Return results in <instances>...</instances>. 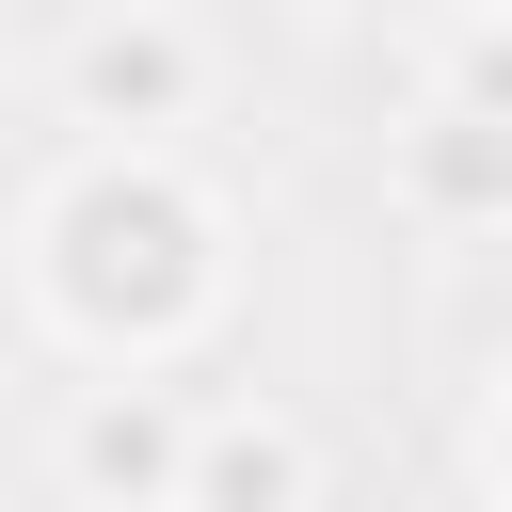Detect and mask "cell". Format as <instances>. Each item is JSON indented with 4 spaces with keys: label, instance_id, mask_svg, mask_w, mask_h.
Masks as SVG:
<instances>
[{
    "label": "cell",
    "instance_id": "cell-1",
    "mask_svg": "<svg viewBox=\"0 0 512 512\" xmlns=\"http://www.w3.org/2000/svg\"><path fill=\"white\" fill-rule=\"evenodd\" d=\"M32 304L96 352V368H160L224 320V208L160 160V144H96L64 160V192L32 208Z\"/></svg>",
    "mask_w": 512,
    "mask_h": 512
},
{
    "label": "cell",
    "instance_id": "cell-2",
    "mask_svg": "<svg viewBox=\"0 0 512 512\" xmlns=\"http://www.w3.org/2000/svg\"><path fill=\"white\" fill-rule=\"evenodd\" d=\"M192 80H208V48H192L176 16H80V32H64V112H80V128H112V144L176 128V112H192Z\"/></svg>",
    "mask_w": 512,
    "mask_h": 512
},
{
    "label": "cell",
    "instance_id": "cell-3",
    "mask_svg": "<svg viewBox=\"0 0 512 512\" xmlns=\"http://www.w3.org/2000/svg\"><path fill=\"white\" fill-rule=\"evenodd\" d=\"M64 480H80L96 512H176V480H192V400H176V384H96V400L64 416Z\"/></svg>",
    "mask_w": 512,
    "mask_h": 512
},
{
    "label": "cell",
    "instance_id": "cell-4",
    "mask_svg": "<svg viewBox=\"0 0 512 512\" xmlns=\"http://www.w3.org/2000/svg\"><path fill=\"white\" fill-rule=\"evenodd\" d=\"M400 208L416 224H448V240H480V224H512V112H480V96H416V128H400Z\"/></svg>",
    "mask_w": 512,
    "mask_h": 512
},
{
    "label": "cell",
    "instance_id": "cell-5",
    "mask_svg": "<svg viewBox=\"0 0 512 512\" xmlns=\"http://www.w3.org/2000/svg\"><path fill=\"white\" fill-rule=\"evenodd\" d=\"M304 480L320 464L288 416H192V480H176L192 512H304Z\"/></svg>",
    "mask_w": 512,
    "mask_h": 512
},
{
    "label": "cell",
    "instance_id": "cell-6",
    "mask_svg": "<svg viewBox=\"0 0 512 512\" xmlns=\"http://www.w3.org/2000/svg\"><path fill=\"white\" fill-rule=\"evenodd\" d=\"M448 96H480V112H512V32H496V16H480V32L448 48Z\"/></svg>",
    "mask_w": 512,
    "mask_h": 512
},
{
    "label": "cell",
    "instance_id": "cell-7",
    "mask_svg": "<svg viewBox=\"0 0 512 512\" xmlns=\"http://www.w3.org/2000/svg\"><path fill=\"white\" fill-rule=\"evenodd\" d=\"M304 16H336V32H400V16H432V0H304Z\"/></svg>",
    "mask_w": 512,
    "mask_h": 512
},
{
    "label": "cell",
    "instance_id": "cell-8",
    "mask_svg": "<svg viewBox=\"0 0 512 512\" xmlns=\"http://www.w3.org/2000/svg\"><path fill=\"white\" fill-rule=\"evenodd\" d=\"M496 480H512V384H496Z\"/></svg>",
    "mask_w": 512,
    "mask_h": 512
},
{
    "label": "cell",
    "instance_id": "cell-9",
    "mask_svg": "<svg viewBox=\"0 0 512 512\" xmlns=\"http://www.w3.org/2000/svg\"><path fill=\"white\" fill-rule=\"evenodd\" d=\"M480 512H512V480H496V496H480Z\"/></svg>",
    "mask_w": 512,
    "mask_h": 512
},
{
    "label": "cell",
    "instance_id": "cell-10",
    "mask_svg": "<svg viewBox=\"0 0 512 512\" xmlns=\"http://www.w3.org/2000/svg\"><path fill=\"white\" fill-rule=\"evenodd\" d=\"M480 16H496V32H512V0H480Z\"/></svg>",
    "mask_w": 512,
    "mask_h": 512
},
{
    "label": "cell",
    "instance_id": "cell-11",
    "mask_svg": "<svg viewBox=\"0 0 512 512\" xmlns=\"http://www.w3.org/2000/svg\"><path fill=\"white\" fill-rule=\"evenodd\" d=\"M176 512H192V496H176Z\"/></svg>",
    "mask_w": 512,
    "mask_h": 512
}]
</instances>
